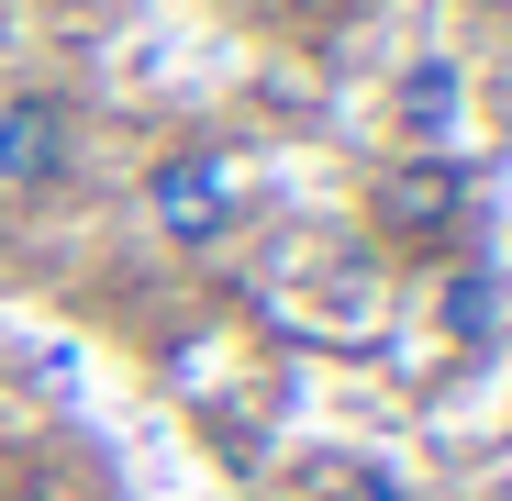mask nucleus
<instances>
[{
    "label": "nucleus",
    "instance_id": "nucleus-1",
    "mask_svg": "<svg viewBox=\"0 0 512 501\" xmlns=\"http://www.w3.org/2000/svg\"><path fill=\"white\" fill-rule=\"evenodd\" d=\"M234 212H245L234 156L179 145V156H156V167H145V223H156L167 245H223V234H234Z\"/></svg>",
    "mask_w": 512,
    "mask_h": 501
},
{
    "label": "nucleus",
    "instance_id": "nucleus-2",
    "mask_svg": "<svg viewBox=\"0 0 512 501\" xmlns=\"http://www.w3.org/2000/svg\"><path fill=\"white\" fill-rule=\"evenodd\" d=\"M67 145H78L67 101H45V90H0V201H45V190L67 179Z\"/></svg>",
    "mask_w": 512,
    "mask_h": 501
},
{
    "label": "nucleus",
    "instance_id": "nucleus-3",
    "mask_svg": "<svg viewBox=\"0 0 512 501\" xmlns=\"http://www.w3.org/2000/svg\"><path fill=\"white\" fill-rule=\"evenodd\" d=\"M379 212H390V223H423V234H435V223L457 212V167H435V156H423V167H401V179L379 190Z\"/></svg>",
    "mask_w": 512,
    "mask_h": 501
},
{
    "label": "nucleus",
    "instance_id": "nucleus-4",
    "mask_svg": "<svg viewBox=\"0 0 512 501\" xmlns=\"http://www.w3.org/2000/svg\"><path fill=\"white\" fill-rule=\"evenodd\" d=\"M312 501H412V490H401L379 457H323V468H312Z\"/></svg>",
    "mask_w": 512,
    "mask_h": 501
},
{
    "label": "nucleus",
    "instance_id": "nucleus-5",
    "mask_svg": "<svg viewBox=\"0 0 512 501\" xmlns=\"http://www.w3.org/2000/svg\"><path fill=\"white\" fill-rule=\"evenodd\" d=\"M67 12H101V0H67Z\"/></svg>",
    "mask_w": 512,
    "mask_h": 501
},
{
    "label": "nucleus",
    "instance_id": "nucleus-6",
    "mask_svg": "<svg viewBox=\"0 0 512 501\" xmlns=\"http://www.w3.org/2000/svg\"><path fill=\"white\" fill-rule=\"evenodd\" d=\"M501 501H512V479H501Z\"/></svg>",
    "mask_w": 512,
    "mask_h": 501
}]
</instances>
